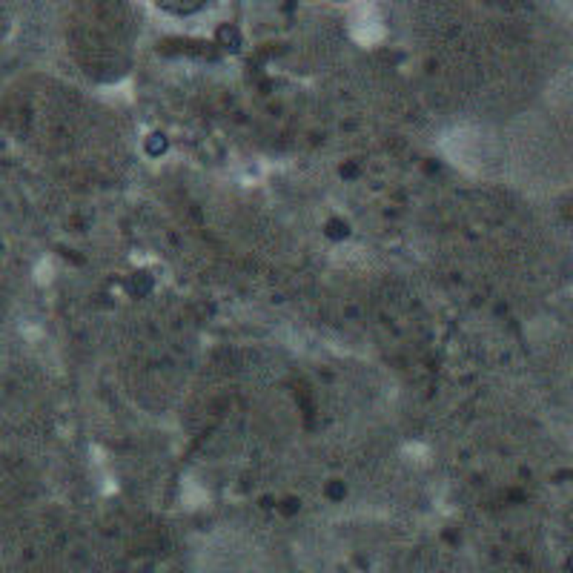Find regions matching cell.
I'll return each instance as SVG.
<instances>
[{
    "instance_id": "1",
    "label": "cell",
    "mask_w": 573,
    "mask_h": 573,
    "mask_svg": "<svg viewBox=\"0 0 573 573\" xmlns=\"http://www.w3.org/2000/svg\"><path fill=\"white\" fill-rule=\"evenodd\" d=\"M155 3L164 6L167 12H192L204 3V0H155Z\"/></svg>"
}]
</instances>
